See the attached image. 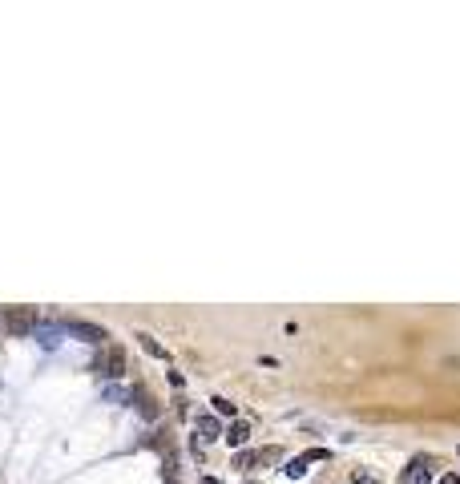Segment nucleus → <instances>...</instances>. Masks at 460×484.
Masks as SVG:
<instances>
[{
    "mask_svg": "<svg viewBox=\"0 0 460 484\" xmlns=\"http://www.w3.org/2000/svg\"><path fill=\"white\" fill-rule=\"evenodd\" d=\"M36 323H41V315H36L33 307H13V311L4 315V327H8V335H17V339L33 335Z\"/></svg>",
    "mask_w": 460,
    "mask_h": 484,
    "instance_id": "nucleus-1",
    "label": "nucleus"
},
{
    "mask_svg": "<svg viewBox=\"0 0 460 484\" xmlns=\"http://www.w3.org/2000/svg\"><path fill=\"white\" fill-rule=\"evenodd\" d=\"M93 371H97L101 379H121V375H126V351H121V347L101 351L97 359H93Z\"/></svg>",
    "mask_w": 460,
    "mask_h": 484,
    "instance_id": "nucleus-2",
    "label": "nucleus"
},
{
    "mask_svg": "<svg viewBox=\"0 0 460 484\" xmlns=\"http://www.w3.org/2000/svg\"><path fill=\"white\" fill-rule=\"evenodd\" d=\"M61 335H65V323H53V319H41L33 331V339L45 351H57V347H61Z\"/></svg>",
    "mask_w": 460,
    "mask_h": 484,
    "instance_id": "nucleus-3",
    "label": "nucleus"
},
{
    "mask_svg": "<svg viewBox=\"0 0 460 484\" xmlns=\"http://www.w3.org/2000/svg\"><path fill=\"white\" fill-rule=\"evenodd\" d=\"M65 323V335H77V339H89V343H105V327H97V323H85V319H61Z\"/></svg>",
    "mask_w": 460,
    "mask_h": 484,
    "instance_id": "nucleus-4",
    "label": "nucleus"
},
{
    "mask_svg": "<svg viewBox=\"0 0 460 484\" xmlns=\"http://www.w3.org/2000/svg\"><path fill=\"white\" fill-rule=\"evenodd\" d=\"M400 484H432V476H428V460H412V464L404 468Z\"/></svg>",
    "mask_w": 460,
    "mask_h": 484,
    "instance_id": "nucleus-5",
    "label": "nucleus"
},
{
    "mask_svg": "<svg viewBox=\"0 0 460 484\" xmlns=\"http://www.w3.org/2000/svg\"><path fill=\"white\" fill-rule=\"evenodd\" d=\"M194 428H198V436H202V440H218V436H222V424H218L214 416H198Z\"/></svg>",
    "mask_w": 460,
    "mask_h": 484,
    "instance_id": "nucleus-6",
    "label": "nucleus"
},
{
    "mask_svg": "<svg viewBox=\"0 0 460 484\" xmlns=\"http://www.w3.org/2000/svg\"><path fill=\"white\" fill-rule=\"evenodd\" d=\"M226 440H230V444H234V448H243V444H247V440H250V424H243V419H234V424H230V432H226Z\"/></svg>",
    "mask_w": 460,
    "mask_h": 484,
    "instance_id": "nucleus-7",
    "label": "nucleus"
},
{
    "mask_svg": "<svg viewBox=\"0 0 460 484\" xmlns=\"http://www.w3.org/2000/svg\"><path fill=\"white\" fill-rule=\"evenodd\" d=\"M101 400L105 403H126V400H133V391H126V387H117V384H105L101 387Z\"/></svg>",
    "mask_w": 460,
    "mask_h": 484,
    "instance_id": "nucleus-8",
    "label": "nucleus"
},
{
    "mask_svg": "<svg viewBox=\"0 0 460 484\" xmlns=\"http://www.w3.org/2000/svg\"><path fill=\"white\" fill-rule=\"evenodd\" d=\"M137 339H142V347H146V351L154 355V359H165V347H162V343H158L154 335H137Z\"/></svg>",
    "mask_w": 460,
    "mask_h": 484,
    "instance_id": "nucleus-9",
    "label": "nucleus"
},
{
    "mask_svg": "<svg viewBox=\"0 0 460 484\" xmlns=\"http://www.w3.org/2000/svg\"><path fill=\"white\" fill-rule=\"evenodd\" d=\"M214 412H218V416H234V403L218 396V400H214Z\"/></svg>",
    "mask_w": 460,
    "mask_h": 484,
    "instance_id": "nucleus-10",
    "label": "nucleus"
},
{
    "mask_svg": "<svg viewBox=\"0 0 460 484\" xmlns=\"http://www.w3.org/2000/svg\"><path fill=\"white\" fill-rule=\"evenodd\" d=\"M356 484H376V480H372L367 472H356Z\"/></svg>",
    "mask_w": 460,
    "mask_h": 484,
    "instance_id": "nucleus-11",
    "label": "nucleus"
},
{
    "mask_svg": "<svg viewBox=\"0 0 460 484\" xmlns=\"http://www.w3.org/2000/svg\"><path fill=\"white\" fill-rule=\"evenodd\" d=\"M440 484H460V476L456 472H448V476H440Z\"/></svg>",
    "mask_w": 460,
    "mask_h": 484,
    "instance_id": "nucleus-12",
    "label": "nucleus"
},
{
    "mask_svg": "<svg viewBox=\"0 0 460 484\" xmlns=\"http://www.w3.org/2000/svg\"><path fill=\"white\" fill-rule=\"evenodd\" d=\"M202 484H218V480H210V476H206V480H202Z\"/></svg>",
    "mask_w": 460,
    "mask_h": 484,
    "instance_id": "nucleus-13",
    "label": "nucleus"
}]
</instances>
